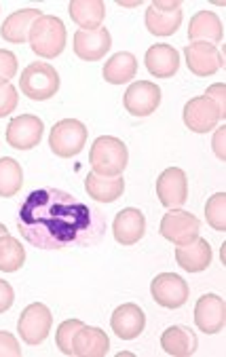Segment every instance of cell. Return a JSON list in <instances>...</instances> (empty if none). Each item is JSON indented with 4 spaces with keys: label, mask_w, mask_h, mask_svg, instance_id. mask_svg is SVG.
Returning a JSON list of instances; mask_svg holds the SVG:
<instances>
[{
    "label": "cell",
    "mask_w": 226,
    "mask_h": 357,
    "mask_svg": "<svg viewBox=\"0 0 226 357\" xmlns=\"http://www.w3.org/2000/svg\"><path fill=\"white\" fill-rule=\"evenodd\" d=\"M17 229L40 250L91 248L104 239L106 216L66 190L38 188L20 207Z\"/></svg>",
    "instance_id": "cell-1"
},
{
    "label": "cell",
    "mask_w": 226,
    "mask_h": 357,
    "mask_svg": "<svg viewBox=\"0 0 226 357\" xmlns=\"http://www.w3.org/2000/svg\"><path fill=\"white\" fill-rule=\"evenodd\" d=\"M129 161V151L125 142L114 135H102L93 142L89 151V165L93 174L102 178H119L123 176Z\"/></svg>",
    "instance_id": "cell-2"
},
{
    "label": "cell",
    "mask_w": 226,
    "mask_h": 357,
    "mask_svg": "<svg viewBox=\"0 0 226 357\" xmlns=\"http://www.w3.org/2000/svg\"><path fill=\"white\" fill-rule=\"evenodd\" d=\"M66 26L55 15H40L30 30V49L45 59H53L66 49Z\"/></svg>",
    "instance_id": "cell-3"
},
{
    "label": "cell",
    "mask_w": 226,
    "mask_h": 357,
    "mask_svg": "<svg viewBox=\"0 0 226 357\" xmlns=\"http://www.w3.org/2000/svg\"><path fill=\"white\" fill-rule=\"evenodd\" d=\"M20 89L26 98L34 102L51 100L59 91V75L51 63L34 61L30 63L22 77H20Z\"/></svg>",
    "instance_id": "cell-4"
},
{
    "label": "cell",
    "mask_w": 226,
    "mask_h": 357,
    "mask_svg": "<svg viewBox=\"0 0 226 357\" xmlns=\"http://www.w3.org/2000/svg\"><path fill=\"white\" fill-rule=\"evenodd\" d=\"M87 135H89V129L81 121L63 119L53 125L51 135H49V146L53 155L61 159H70V157H77L85 149Z\"/></svg>",
    "instance_id": "cell-5"
},
{
    "label": "cell",
    "mask_w": 226,
    "mask_h": 357,
    "mask_svg": "<svg viewBox=\"0 0 226 357\" xmlns=\"http://www.w3.org/2000/svg\"><path fill=\"white\" fill-rule=\"evenodd\" d=\"M161 235L172 241L174 245H188L199 237L201 231V222L193 213L184 211V209H170L159 227Z\"/></svg>",
    "instance_id": "cell-6"
},
{
    "label": "cell",
    "mask_w": 226,
    "mask_h": 357,
    "mask_svg": "<svg viewBox=\"0 0 226 357\" xmlns=\"http://www.w3.org/2000/svg\"><path fill=\"white\" fill-rule=\"evenodd\" d=\"M51 326H53V315L49 307H45L43 303H34L22 311L17 321V332L26 344H40L47 340Z\"/></svg>",
    "instance_id": "cell-7"
},
{
    "label": "cell",
    "mask_w": 226,
    "mask_h": 357,
    "mask_svg": "<svg viewBox=\"0 0 226 357\" xmlns=\"http://www.w3.org/2000/svg\"><path fill=\"white\" fill-rule=\"evenodd\" d=\"M150 294L165 309H180L188 301V283L176 273H161L150 283Z\"/></svg>",
    "instance_id": "cell-8"
},
{
    "label": "cell",
    "mask_w": 226,
    "mask_h": 357,
    "mask_svg": "<svg viewBox=\"0 0 226 357\" xmlns=\"http://www.w3.org/2000/svg\"><path fill=\"white\" fill-rule=\"evenodd\" d=\"M43 121L34 114H20L7 127V142L15 151H30L43 139Z\"/></svg>",
    "instance_id": "cell-9"
},
{
    "label": "cell",
    "mask_w": 226,
    "mask_h": 357,
    "mask_svg": "<svg viewBox=\"0 0 226 357\" xmlns=\"http://www.w3.org/2000/svg\"><path fill=\"white\" fill-rule=\"evenodd\" d=\"M123 104L133 116H150L161 104V89L150 81H137L125 91Z\"/></svg>",
    "instance_id": "cell-10"
},
{
    "label": "cell",
    "mask_w": 226,
    "mask_h": 357,
    "mask_svg": "<svg viewBox=\"0 0 226 357\" xmlns=\"http://www.w3.org/2000/svg\"><path fill=\"white\" fill-rule=\"evenodd\" d=\"M195 324L205 334H218L226 326V303L218 294H203L195 305Z\"/></svg>",
    "instance_id": "cell-11"
},
{
    "label": "cell",
    "mask_w": 226,
    "mask_h": 357,
    "mask_svg": "<svg viewBox=\"0 0 226 357\" xmlns=\"http://www.w3.org/2000/svg\"><path fill=\"white\" fill-rule=\"evenodd\" d=\"M157 197L167 209H178L188 199V180L180 167L165 169L157 180Z\"/></svg>",
    "instance_id": "cell-12"
},
{
    "label": "cell",
    "mask_w": 226,
    "mask_h": 357,
    "mask_svg": "<svg viewBox=\"0 0 226 357\" xmlns=\"http://www.w3.org/2000/svg\"><path fill=\"white\" fill-rule=\"evenodd\" d=\"M186 66L195 77H211L220 68H224V59L218 47L209 43H190L184 49Z\"/></svg>",
    "instance_id": "cell-13"
},
{
    "label": "cell",
    "mask_w": 226,
    "mask_h": 357,
    "mask_svg": "<svg viewBox=\"0 0 226 357\" xmlns=\"http://www.w3.org/2000/svg\"><path fill=\"white\" fill-rule=\"evenodd\" d=\"M74 53H77L83 61H98L102 59L110 47H112V36L106 28L98 30H79L74 34Z\"/></svg>",
    "instance_id": "cell-14"
},
{
    "label": "cell",
    "mask_w": 226,
    "mask_h": 357,
    "mask_svg": "<svg viewBox=\"0 0 226 357\" xmlns=\"http://www.w3.org/2000/svg\"><path fill=\"white\" fill-rule=\"evenodd\" d=\"M218 121H220L218 108L209 98L199 96V98H193V100L186 102V106H184V123H186V127L190 131L207 133V131L216 129Z\"/></svg>",
    "instance_id": "cell-15"
},
{
    "label": "cell",
    "mask_w": 226,
    "mask_h": 357,
    "mask_svg": "<svg viewBox=\"0 0 226 357\" xmlns=\"http://www.w3.org/2000/svg\"><path fill=\"white\" fill-rule=\"evenodd\" d=\"M110 326H112V332L121 340H133V338H137L144 332L146 315H144V311L137 305L125 303V305L114 309V313L110 317Z\"/></svg>",
    "instance_id": "cell-16"
},
{
    "label": "cell",
    "mask_w": 226,
    "mask_h": 357,
    "mask_svg": "<svg viewBox=\"0 0 226 357\" xmlns=\"http://www.w3.org/2000/svg\"><path fill=\"white\" fill-rule=\"evenodd\" d=\"M112 233L116 243L121 245H133L137 243L144 233H146V218L144 213L135 207H125L116 213L114 225H112Z\"/></svg>",
    "instance_id": "cell-17"
},
{
    "label": "cell",
    "mask_w": 226,
    "mask_h": 357,
    "mask_svg": "<svg viewBox=\"0 0 226 357\" xmlns=\"http://www.w3.org/2000/svg\"><path fill=\"white\" fill-rule=\"evenodd\" d=\"M146 68L155 79H172L180 68V53L165 43L153 45L146 51Z\"/></svg>",
    "instance_id": "cell-18"
},
{
    "label": "cell",
    "mask_w": 226,
    "mask_h": 357,
    "mask_svg": "<svg viewBox=\"0 0 226 357\" xmlns=\"http://www.w3.org/2000/svg\"><path fill=\"white\" fill-rule=\"evenodd\" d=\"M110 349L106 332L100 328L83 326L72 340V355L77 357H104Z\"/></svg>",
    "instance_id": "cell-19"
},
{
    "label": "cell",
    "mask_w": 226,
    "mask_h": 357,
    "mask_svg": "<svg viewBox=\"0 0 226 357\" xmlns=\"http://www.w3.org/2000/svg\"><path fill=\"white\" fill-rule=\"evenodd\" d=\"M43 13L38 9H22V11H15L11 13L5 22H3V28H0V36L7 43H13V45H24L28 38H30V30H32V24L40 17Z\"/></svg>",
    "instance_id": "cell-20"
},
{
    "label": "cell",
    "mask_w": 226,
    "mask_h": 357,
    "mask_svg": "<svg viewBox=\"0 0 226 357\" xmlns=\"http://www.w3.org/2000/svg\"><path fill=\"white\" fill-rule=\"evenodd\" d=\"M222 36H224V28L213 11H199L197 15H193L188 24L190 43H209L216 47L222 40Z\"/></svg>",
    "instance_id": "cell-21"
},
{
    "label": "cell",
    "mask_w": 226,
    "mask_h": 357,
    "mask_svg": "<svg viewBox=\"0 0 226 357\" xmlns=\"http://www.w3.org/2000/svg\"><path fill=\"white\" fill-rule=\"evenodd\" d=\"M68 13L81 30H98L106 17V5L102 0H72Z\"/></svg>",
    "instance_id": "cell-22"
},
{
    "label": "cell",
    "mask_w": 226,
    "mask_h": 357,
    "mask_svg": "<svg viewBox=\"0 0 226 357\" xmlns=\"http://www.w3.org/2000/svg\"><path fill=\"white\" fill-rule=\"evenodd\" d=\"M197 336L190 328L172 326L161 334V347L172 357H190L197 351Z\"/></svg>",
    "instance_id": "cell-23"
},
{
    "label": "cell",
    "mask_w": 226,
    "mask_h": 357,
    "mask_svg": "<svg viewBox=\"0 0 226 357\" xmlns=\"http://www.w3.org/2000/svg\"><path fill=\"white\" fill-rule=\"evenodd\" d=\"M135 75H137V59L129 51L114 53L104 63V70H102L104 81L110 83V85H125L131 79H135Z\"/></svg>",
    "instance_id": "cell-24"
},
{
    "label": "cell",
    "mask_w": 226,
    "mask_h": 357,
    "mask_svg": "<svg viewBox=\"0 0 226 357\" xmlns=\"http://www.w3.org/2000/svg\"><path fill=\"white\" fill-rule=\"evenodd\" d=\"M176 260L178 264L188 271V273H201L211 264V248L205 239L197 237L188 245H180L176 250Z\"/></svg>",
    "instance_id": "cell-25"
},
{
    "label": "cell",
    "mask_w": 226,
    "mask_h": 357,
    "mask_svg": "<svg viewBox=\"0 0 226 357\" xmlns=\"http://www.w3.org/2000/svg\"><path fill=\"white\" fill-rule=\"evenodd\" d=\"M85 190L93 201L114 203L125 190V180H123V176H119V178H102V176L91 172L85 178Z\"/></svg>",
    "instance_id": "cell-26"
},
{
    "label": "cell",
    "mask_w": 226,
    "mask_h": 357,
    "mask_svg": "<svg viewBox=\"0 0 226 357\" xmlns=\"http://www.w3.org/2000/svg\"><path fill=\"white\" fill-rule=\"evenodd\" d=\"M182 24V11H161L155 5H150L146 11V28L155 36H172Z\"/></svg>",
    "instance_id": "cell-27"
},
{
    "label": "cell",
    "mask_w": 226,
    "mask_h": 357,
    "mask_svg": "<svg viewBox=\"0 0 226 357\" xmlns=\"http://www.w3.org/2000/svg\"><path fill=\"white\" fill-rule=\"evenodd\" d=\"M22 184H24L22 165L11 157L0 159V197L3 199L15 197L20 192Z\"/></svg>",
    "instance_id": "cell-28"
},
{
    "label": "cell",
    "mask_w": 226,
    "mask_h": 357,
    "mask_svg": "<svg viewBox=\"0 0 226 357\" xmlns=\"http://www.w3.org/2000/svg\"><path fill=\"white\" fill-rule=\"evenodd\" d=\"M24 262H26V250L22 248V243L11 235L0 237V271L15 273L24 266Z\"/></svg>",
    "instance_id": "cell-29"
},
{
    "label": "cell",
    "mask_w": 226,
    "mask_h": 357,
    "mask_svg": "<svg viewBox=\"0 0 226 357\" xmlns=\"http://www.w3.org/2000/svg\"><path fill=\"white\" fill-rule=\"evenodd\" d=\"M205 220L213 231L226 233V192H216L205 203Z\"/></svg>",
    "instance_id": "cell-30"
},
{
    "label": "cell",
    "mask_w": 226,
    "mask_h": 357,
    "mask_svg": "<svg viewBox=\"0 0 226 357\" xmlns=\"http://www.w3.org/2000/svg\"><path fill=\"white\" fill-rule=\"evenodd\" d=\"M85 324L81 319H66L57 332H55V342H57V349L63 353V355H72V340L77 336V332L83 328Z\"/></svg>",
    "instance_id": "cell-31"
},
{
    "label": "cell",
    "mask_w": 226,
    "mask_h": 357,
    "mask_svg": "<svg viewBox=\"0 0 226 357\" xmlns=\"http://www.w3.org/2000/svg\"><path fill=\"white\" fill-rule=\"evenodd\" d=\"M17 75V57L15 53L0 49V87L9 85L11 79H15Z\"/></svg>",
    "instance_id": "cell-32"
},
{
    "label": "cell",
    "mask_w": 226,
    "mask_h": 357,
    "mask_svg": "<svg viewBox=\"0 0 226 357\" xmlns=\"http://www.w3.org/2000/svg\"><path fill=\"white\" fill-rule=\"evenodd\" d=\"M17 100H20L17 89H15L11 83L0 87V119L7 116V114H11V112H15V108H17Z\"/></svg>",
    "instance_id": "cell-33"
},
{
    "label": "cell",
    "mask_w": 226,
    "mask_h": 357,
    "mask_svg": "<svg viewBox=\"0 0 226 357\" xmlns=\"http://www.w3.org/2000/svg\"><path fill=\"white\" fill-rule=\"evenodd\" d=\"M205 98H209V100L216 104L220 119H224V116H226V85H224V83H216V85L207 87Z\"/></svg>",
    "instance_id": "cell-34"
},
{
    "label": "cell",
    "mask_w": 226,
    "mask_h": 357,
    "mask_svg": "<svg viewBox=\"0 0 226 357\" xmlns=\"http://www.w3.org/2000/svg\"><path fill=\"white\" fill-rule=\"evenodd\" d=\"M0 357H22L17 338L11 332H0Z\"/></svg>",
    "instance_id": "cell-35"
},
{
    "label": "cell",
    "mask_w": 226,
    "mask_h": 357,
    "mask_svg": "<svg viewBox=\"0 0 226 357\" xmlns=\"http://www.w3.org/2000/svg\"><path fill=\"white\" fill-rule=\"evenodd\" d=\"M13 301H15V292L11 288V283L0 279V315L13 307Z\"/></svg>",
    "instance_id": "cell-36"
},
{
    "label": "cell",
    "mask_w": 226,
    "mask_h": 357,
    "mask_svg": "<svg viewBox=\"0 0 226 357\" xmlns=\"http://www.w3.org/2000/svg\"><path fill=\"white\" fill-rule=\"evenodd\" d=\"M224 137H226V127L222 125L218 131H216V135H213V153H216V157L220 159V161H226V151H224Z\"/></svg>",
    "instance_id": "cell-37"
},
{
    "label": "cell",
    "mask_w": 226,
    "mask_h": 357,
    "mask_svg": "<svg viewBox=\"0 0 226 357\" xmlns=\"http://www.w3.org/2000/svg\"><path fill=\"white\" fill-rule=\"evenodd\" d=\"M153 5L157 9H161V11H176V9H180V3H161V0H155Z\"/></svg>",
    "instance_id": "cell-38"
},
{
    "label": "cell",
    "mask_w": 226,
    "mask_h": 357,
    "mask_svg": "<svg viewBox=\"0 0 226 357\" xmlns=\"http://www.w3.org/2000/svg\"><path fill=\"white\" fill-rule=\"evenodd\" d=\"M5 235H9V231H7L5 225H0V237H5Z\"/></svg>",
    "instance_id": "cell-39"
},
{
    "label": "cell",
    "mask_w": 226,
    "mask_h": 357,
    "mask_svg": "<svg viewBox=\"0 0 226 357\" xmlns=\"http://www.w3.org/2000/svg\"><path fill=\"white\" fill-rule=\"evenodd\" d=\"M121 7H137L140 5V0H137V3H119Z\"/></svg>",
    "instance_id": "cell-40"
}]
</instances>
